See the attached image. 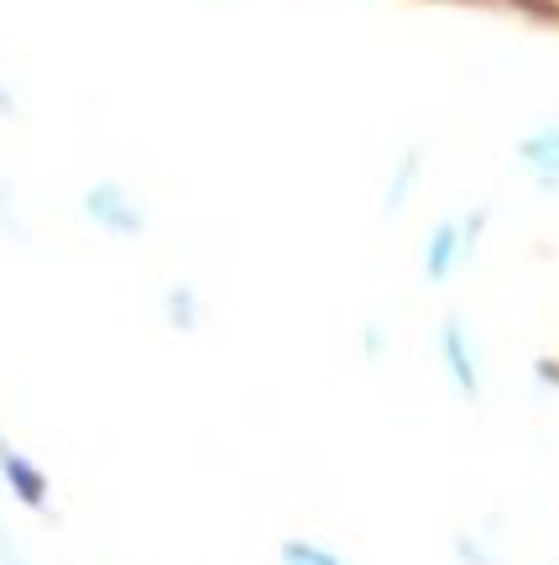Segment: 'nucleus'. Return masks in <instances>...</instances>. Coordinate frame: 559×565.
Instances as JSON below:
<instances>
[{
  "instance_id": "obj_1",
  "label": "nucleus",
  "mask_w": 559,
  "mask_h": 565,
  "mask_svg": "<svg viewBox=\"0 0 559 565\" xmlns=\"http://www.w3.org/2000/svg\"><path fill=\"white\" fill-rule=\"evenodd\" d=\"M89 215H95V221H100V225H110V231H120V236H137V231H141L137 204L126 200L120 189H110V183L89 194Z\"/></svg>"
},
{
  "instance_id": "obj_2",
  "label": "nucleus",
  "mask_w": 559,
  "mask_h": 565,
  "mask_svg": "<svg viewBox=\"0 0 559 565\" xmlns=\"http://www.w3.org/2000/svg\"><path fill=\"white\" fill-rule=\"evenodd\" d=\"M0 471H6V482L17 487V498L21 503H32V508H42V498H47V482H42V471L37 466H26L11 450V445H0Z\"/></svg>"
},
{
  "instance_id": "obj_3",
  "label": "nucleus",
  "mask_w": 559,
  "mask_h": 565,
  "mask_svg": "<svg viewBox=\"0 0 559 565\" xmlns=\"http://www.w3.org/2000/svg\"><path fill=\"white\" fill-rule=\"evenodd\" d=\"M444 356H450V377L460 383V393L476 398V366H471V345H465L460 324H444Z\"/></svg>"
},
{
  "instance_id": "obj_4",
  "label": "nucleus",
  "mask_w": 559,
  "mask_h": 565,
  "mask_svg": "<svg viewBox=\"0 0 559 565\" xmlns=\"http://www.w3.org/2000/svg\"><path fill=\"white\" fill-rule=\"evenodd\" d=\"M455 246H460V231L455 225H440V231H434V242H429V278H450V267H455Z\"/></svg>"
},
{
  "instance_id": "obj_5",
  "label": "nucleus",
  "mask_w": 559,
  "mask_h": 565,
  "mask_svg": "<svg viewBox=\"0 0 559 565\" xmlns=\"http://www.w3.org/2000/svg\"><path fill=\"white\" fill-rule=\"evenodd\" d=\"M523 158L539 162L549 179H559V131H549V137H534L528 147H523Z\"/></svg>"
},
{
  "instance_id": "obj_6",
  "label": "nucleus",
  "mask_w": 559,
  "mask_h": 565,
  "mask_svg": "<svg viewBox=\"0 0 559 565\" xmlns=\"http://www.w3.org/2000/svg\"><path fill=\"white\" fill-rule=\"evenodd\" d=\"M282 565H345V561H340V555H330V550H320V545L288 540V545H282Z\"/></svg>"
}]
</instances>
